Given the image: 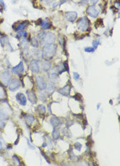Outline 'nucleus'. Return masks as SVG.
<instances>
[{
    "label": "nucleus",
    "instance_id": "21",
    "mask_svg": "<svg viewBox=\"0 0 120 166\" xmlns=\"http://www.w3.org/2000/svg\"><path fill=\"white\" fill-rule=\"evenodd\" d=\"M31 44L34 47H37L39 45V42L36 38H33L31 41Z\"/></svg>",
    "mask_w": 120,
    "mask_h": 166
},
{
    "label": "nucleus",
    "instance_id": "15",
    "mask_svg": "<svg viewBox=\"0 0 120 166\" xmlns=\"http://www.w3.org/2000/svg\"><path fill=\"white\" fill-rule=\"evenodd\" d=\"M39 25H40L41 27H42L43 29H44V30H47V29H49V28H51L50 23H49V22L47 21V20H42V21H41V22H40Z\"/></svg>",
    "mask_w": 120,
    "mask_h": 166
},
{
    "label": "nucleus",
    "instance_id": "17",
    "mask_svg": "<svg viewBox=\"0 0 120 166\" xmlns=\"http://www.w3.org/2000/svg\"><path fill=\"white\" fill-rule=\"evenodd\" d=\"M0 119H8V115L3 108L0 107Z\"/></svg>",
    "mask_w": 120,
    "mask_h": 166
},
{
    "label": "nucleus",
    "instance_id": "37",
    "mask_svg": "<svg viewBox=\"0 0 120 166\" xmlns=\"http://www.w3.org/2000/svg\"><path fill=\"white\" fill-rule=\"evenodd\" d=\"M45 1H49V0H45Z\"/></svg>",
    "mask_w": 120,
    "mask_h": 166
},
{
    "label": "nucleus",
    "instance_id": "24",
    "mask_svg": "<svg viewBox=\"0 0 120 166\" xmlns=\"http://www.w3.org/2000/svg\"><path fill=\"white\" fill-rule=\"evenodd\" d=\"M17 36L19 37V38H21V37H23V38H26L27 36V33L26 32H24V31H22V32H18V33L17 34Z\"/></svg>",
    "mask_w": 120,
    "mask_h": 166
},
{
    "label": "nucleus",
    "instance_id": "8",
    "mask_svg": "<svg viewBox=\"0 0 120 166\" xmlns=\"http://www.w3.org/2000/svg\"><path fill=\"white\" fill-rule=\"evenodd\" d=\"M24 65H23V62H20L19 63L17 64V66H15L12 68V71L15 74H20L24 72Z\"/></svg>",
    "mask_w": 120,
    "mask_h": 166
},
{
    "label": "nucleus",
    "instance_id": "9",
    "mask_svg": "<svg viewBox=\"0 0 120 166\" xmlns=\"http://www.w3.org/2000/svg\"><path fill=\"white\" fill-rule=\"evenodd\" d=\"M36 83L37 87L41 90H44L47 88V84L45 83L44 79L42 76H37L36 77Z\"/></svg>",
    "mask_w": 120,
    "mask_h": 166
},
{
    "label": "nucleus",
    "instance_id": "2",
    "mask_svg": "<svg viewBox=\"0 0 120 166\" xmlns=\"http://www.w3.org/2000/svg\"><path fill=\"white\" fill-rule=\"evenodd\" d=\"M38 38L43 44H52L55 41V36L51 32H41L38 34Z\"/></svg>",
    "mask_w": 120,
    "mask_h": 166
},
{
    "label": "nucleus",
    "instance_id": "11",
    "mask_svg": "<svg viewBox=\"0 0 120 166\" xmlns=\"http://www.w3.org/2000/svg\"><path fill=\"white\" fill-rule=\"evenodd\" d=\"M16 99H17V101L23 106H25L26 104V98L25 95L23 93H18L16 95Z\"/></svg>",
    "mask_w": 120,
    "mask_h": 166
},
{
    "label": "nucleus",
    "instance_id": "32",
    "mask_svg": "<svg viewBox=\"0 0 120 166\" xmlns=\"http://www.w3.org/2000/svg\"><path fill=\"white\" fill-rule=\"evenodd\" d=\"M98 1L99 0H90V2H91V3L92 5H95V4H97L98 3Z\"/></svg>",
    "mask_w": 120,
    "mask_h": 166
},
{
    "label": "nucleus",
    "instance_id": "5",
    "mask_svg": "<svg viewBox=\"0 0 120 166\" xmlns=\"http://www.w3.org/2000/svg\"><path fill=\"white\" fill-rule=\"evenodd\" d=\"M0 79L4 85L7 86L11 80V74H9V71L6 70L0 74Z\"/></svg>",
    "mask_w": 120,
    "mask_h": 166
},
{
    "label": "nucleus",
    "instance_id": "6",
    "mask_svg": "<svg viewBox=\"0 0 120 166\" xmlns=\"http://www.w3.org/2000/svg\"><path fill=\"white\" fill-rule=\"evenodd\" d=\"M78 17V13L75 11H68L65 13V19L68 22H74Z\"/></svg>",
    "mask_w": 120,
    "mask_h": 166
},
{
    "label": "nucleus",
    "instance_id": "19",
    "mask_svg": "<svg viewBox=\"0 0 120 166\" xmlns=\"http://www.w3.org/2000/svg\"><path fill=\"white\" fill-rule=\"evenodd\" d=\"M24 118H25V120L26 121V122H28L29 124H32V123L34 122V119H35L34 117L32 115H30V114L26 115V116L24 117Z\"/></svg>",
    "mask_w": 120,
    "mask_h": 166
},
{
    "label": "nucleus",
    "instance_id": "28",
    "mask_svg": "<svg viewBox=\"0 0 120 166\" xmlns=\"http://www.w3.org/2000/svg\"><path fill=\"white\" fill-rule=\"evenodd\" d=\"M74 98L75 99V100H81V96L80 95V94H75V96H74Z\"/></svg>",
    "mask_w": 120,
    "mask_h": 166
},
{
    "label": "nucleus",
    "instance_id": "3",
    "mask_svg": "<svg viewBox=\"0 0 120 166\" xmlns=\"http://www.w3.org/2000/svg\"><path fill=\"white\" fill-rule=\"evenodd\" d=\"M77 26L80 30L85 31L89 26V20L86 17L80 18L77 22Z\"/></svg>",
    "mask_w": 120,
    "mask_h": 166
},
{
    "label": "nucleus",
    "instance_id": "18",
    "mask_svg": "<svg viewBox=\"0 0 120 166\" xmlns=\"http://www.w3.org/2000/svg\"><path fill=\"white\" fill-rule=\"evenodd\" d=\"M51 64L48 61H45L44 62V63L43 64V70L44 72H47L49 71L51 68Z\"/></svg>",
    "mask_w": 120,
    "mask_h": 166
},
{
    "label": "nucleus",
    "instance_id": "10",
    "mask_svg": "<svg viewBox=\"0 0 120 166\" xmlns=\"http://www.w3.org/2000/svg\"><path fill=\"white\" fill-rule=\"evenodd\" d=\"M30 69L34 73L37 74L39 72V66L38 62L36 60H33L30 62Z\"/></svg>",
    "mask_w": 120,
    "mask_h": 166
},
{
    "label": "nucleus",
    "instance_id": "23",
    "mask_svg": "<svg viewBox=\"0 0 120 166\" xmlns=\"http://www.w3.org/2000/svg\"><path fill=\"white\" fill-rule=\"evenodd\" d=\"M49 77H50L51 81H55V80H57V79H58V76H57L55 73H51L50 74V76H49Z\"/></svg>",
    "mask_w": 120,
    "mask_h": 166
},
{
    "label": "nucleus",
    "instance_id": "30",
    "mask_svg": "<svg viewBox=\"0 0 120 166\" xmlns=\"http://www.w3.org/2000/svg\"><path fill=\"white\" fill-rule=\"evenodd\" d=\"M0 3H1V6L3 7V8L5 10L6 9V4L4 2V1L3 0H0Z\"/></svg>",
    "mask_w": 120,
    "mask_h": 166
},
{
    "label": "nucleus",
    "instance_id": "14",
    "mask_svg": "<svg viewBox=\"0 0 120 166\" xmlns=\"http://www.w3.org/2000/svg\"><path fill=\"white\" fill-rule=\"evenodd\" d=\"M28 24V21H27V20H25V21H24V22H21V23L18 24L17 25V26H16L15 30L16 31L23 30H24V29L26 27V26H27Z\"/></svg>",
    "mask_w": 120,
    "mask_h": 166
},
{
    "label": "nucleus",
    "instance_id": "7",
    "mask_svg": "<svg viewBox=\"0 0 120 166\" xmlns=\"http://www.w3.org/2000/svg\"><path fill=\"white\" fill-rule=\"evenodd\" d=\"M20 85V84L19 81L18 80L17 78H14V79H13L11 81V82L9 83V89L11 91H14L17 90V89L19 88Z\"/></svg>",
    "mask_w": 120,
    "mask_h": 166
},
{
    "label": "nucleus",
    "instance_id": "29",
    "mask_svg": "<svg viewBox=\"0 0 120 166\" xmlns=\"http://www.w3.org/2000/svg\"><path fill=\"white\" fill-rule=\"evenodd\" d=\"M73 74H74V79H75V80H78L79 78V75L77 72H74Z\"/></svg>",
    "mask_w": 120,
    "mask_h": 166
},
{
    "label": "nucleus",
    "instance_id": "34",
    "mask_svg": "<svg viewBox=\"0 0 120 166\" xmlns=\"http://www.w3.org/2000/svg\"><path fill=\"white\" fill-rule=\"evenodd\" d=\"M3 148V145L1 144V142H0V150Z\"/></svg>",
    "mask_w": 120,
    "mask_h": 166
},
{
    "label": "nucleus",
    "instance_id": "36",
    "mask_svg": "<svg viewBox=\"0 0 120 166\" xmlns=\"http://www.w3.org/2000/svg\"><path fill=\"white\" fill-rule=\"evenodd\" d=\"M99 107H100V104H98V107H97V109H98V108H99Z\"/></svg>",
    "mask_w": 120,
    "mask_h": 166
},
{
    "label": "nucleus",
    "instance_id": "22",
    "mask_svg": "<svg viewBox=\"0 0 120 166\" xmlns=\"http://www.w3.org/2000/svg\"><path fill=\"white\" fill-rule=\"evenodd\" d=\"M37 110L39 112V113H45L46 112V109H45V107L43 105H39L37 106Z\"/></svg>",
    "mask_w": 120,
    "mask_h": 166
},
{
    "label": "nucleus",
    "instance_id": "26",
    "mask_svg": "<svg viewBox=\"0 0 120 166\" xmlns=\"http://www.w3.org/2000/svg\"><path fill=\"white\" fill-rule=\"evenodd\" d=\"M99 43H100V40H99L98 39H96V40H95V41H93V42H92L93 48H94V49H97Z\"/></svg>",
    "mask_w": 120,
    "mask_h": 166
},
{
    "label": "nucleus",
    "instance_id": "31",
    "mask_svg": "<svg viewBox=\"0 0 120 166\" xmlns=\"http://www.w3.org/2000/svg\"><path fill=\"white\" fill-rule=\"evenodd\" d=\"M88 2H89L88 0H81V1H80V3H81V5H86L88 3Z\"/></svg>",
    "mask_w": 120,
    "mask_h": 166
},
{
    "label": "nucleus",
    "instance_id": "20",
    "mask_svg": "<svg viewBox=\"0 0 120 166\" xmlns=\"http://www.w3.org/2000/svg\"><path fill=\"white\" fill-rule=\"evenodd\" d=\"M52 136H53V138L54 139H55V140L58 139L59 138V137H60V132H59V131L58 129H55L53 130V133H52Z\"/></svg>",
    "mask_w": 120,
    "mask_h": 166
},
{
    "label": "nucleus",
    "instance_id": "13",
    "mask_svg": "<svg viewBox=\"0 0 120 166\" xmlns=\"http://www.w3.org/2000/svg\"><path fill=\"white\" fill-rule=\"evenodd\" d=\"M59 93H60L64 96H68V95H70V87L68 85H66L62 88L60 89L59 90Z\"/></svg>",
    "mask_w": 120,
    "mask_h": 166
},
{
    "label": "nucleus",
    "instance_id": "33",
    "mask_svg": "<svg viewBox=\"0 0 120 166\" xmlns=\"http://www.w3.org/2000/svg\"><path fill=\"white\" fill-rule=\"evenodd\" d=\"M4 125H5V123H3V121L0 120V128H3L4 127Z\"/></svg>",
    "mask_w": 120,
    "mask_h": 166
},
{
    "label": "nucleus",
    "instance_id": "35",
    "mask_svg": "<svg viewBox=\"0 0 120 166\" xmlns=\"http://www.w3.org/2000/svg\"><path fill=\"white\" fill-rule=\"evenodd\" d=\"M57 5H58V3H54V4H53V7H56V6H57Z\"/></svg>",
    "mask_w": 120,
    "mask_h": 166
},
{
    "label": "nucleus",
    "instance_id": "4",
    "mask_svg": "<svg viewBox=\"0 0 120 166\" xmlns=\"http://www.w3.org/2000/svg\"><path fill=\"white\" fill-rule=\"evenodd\" d=\"M87 14L92 18H97L99 14V10L94 5H90L87 9Z\"/></svg>",
    "mask_w": 120,
    "mask_h": 166
},
{
    "label": "nucleus",
    "instance_id": "16",
    "mask_svg": "<svg viewBox=\"0 0 120 166\" xmlns=\"http://www.w3.org/2000/svg\"><path fill=\"white\" fill-rule=\"evenodd\" d=\"M51 123L53 125L54 127H58L60 124V120L56 117H53L51 119Z\"/></svg>",
    "mask_w": 120,
    "mask_h": 166
},
{
    "label": "nucleus",
    "instance_id": "12",
    "mask_svg": "<svg viewBox=\"0 0 120 166\" xmlns=\"http://www.w3.org/2000/svg\"><path fill=\"white\" fill-rule=\"evenodd\" d=\"M27 95H28V99L31 103H33V104H36L37 103L36 95L35 93L33 91H27Z\"/></svg>",
    "mask_w": 120,
    "mask_h": 166
},
{
    "label": "nucleus",
    "instance_id": "25",
    "mask_svg": "<svg viewBox=\"0 0 120 166\" xmlns=\"http://www.w3.org/2000/svg\"><path fill=\"white\" fill-rule=\"evenodd\" d=\"M85 51L87 52V53H93L95 51V49L93 47H87L85 48Z\"/></svg>",
    "mask_w": 120,
    "mask_h": 166
},
{
    "label": "nucleus",
    "instance_id": "1",
    "mask_svg": "<svg viewBox=\"0 0 120 166\" xmlns=\"http://www.w3.org/2000/svg\"><path fill=\"white\" fill-rule=\"evenodd\" d=\"M56 49V46L54 43L45 45L42 50V57L46 60L51 59L55 54Z\"/></svg>",
    "mask_w": 120,
    "mask_h": 166
},
{
    "label": "nucleus",
    "instance_id": "27",
    "mask_svg": "<svg viewBox=\"0 0 120 166\" xmlns=\"http://www.w3.org/2000/svg\"><path fill=\"white\" fill-rule=\"evenodd\" d=\"M74 147H75V148L77 150H78V151H80L81 149V147H82V145H81L79 142H75V144H74Z\"/></svg>",
    "mask_w": 120,
    "mask_h": 166
}]
</instances>
